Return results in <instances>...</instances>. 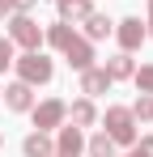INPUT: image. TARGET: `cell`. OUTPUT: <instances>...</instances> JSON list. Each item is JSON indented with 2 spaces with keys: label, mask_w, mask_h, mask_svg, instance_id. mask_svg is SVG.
Returning a JSON list of instances; mask_svg holds the SVG:
<instances>
[{
  "label": "cell",
  "mask_w": 153,
  "mask_h": 157,
  "mask_svg": "<svg viewBox=\"0 0 153 157\" xmlns=\"http://www.w3.org/2000/svg\"><path fill=\"white\" fill-rule=\"evenodd\" d=\"M132 115H136V123H153V94H140L132 102Z\"/></svg>",
  "instance_id": "17"
},
{
  "label": "cell",
  "mask_w": 153,
  "mask_h": 157,
  "mask_svg": "<svg viewBox=\"0 0 153 157\" xmlns=\"http://www.w3.org/2000/svg\"><path fill=\"white\" fill-rule=\"evenodd\" d=\"M9 13H13V4H9V0H0V21H4Z\"/></svg>",
  "instance_id": "23"
},
{
  "label": "cell",
  "mask_w": 153,
  "mask_h": 157,
  "mask_svg": "<svg viewBox=\"0 0 153 157\" xmlns=\"http://www.w3.org/2000/svg\"><path fill=\"white\" fill-rule=\"evenodd\" d=\"M115 149H119V144H115L106 132H94V136L85 140V153L89 157H115Z\"/></svg>",
  "instance_id": "16"
},
{
  "label": "cell",
  "mask_w": 153,
  "mask_h": 157,
  "mask_svg": "<svg viewBox=\"0 0 153 157\" xmlns=\"http://www.w3.org/2000/svg\"><path fill=\"white\" fill-rule=\"evenodd\" d=\"M13 59H17V55H13V43H9V38H0V72H9V68H13Z\"/></svg>",
  "instance_id": "19"
},
{
  "label": "cell",
  "mask_w": 153,
  "mask_h": 157,
  "mask_svg": "<svg viewBox=\"0 0 153 157\" xmlns=\"http://www.w3.org/2000/svg\"><path fill=\"white\" fill-rule=\"evenodd\" d=\"M102 72H106L111 81H132L136 64H132V55H128V51H119V55H111V59L102 64Z\"/></svg>",
  "instance_id": "13"
},
{
  "label": "cell",
  "mask_w": 153,
  "mask_h": 157,
  "mask_svg": "<svg viewBox=\"0 0 153 157\" xmlns=\"http://www.w3.org/2000/svg\"><path fill=\"white\" fill-rule=\"evenodd\" d=\"M115 38H119V47L132 55L149 34H145V21H140V17H124V21H115Z\"/></svg>",
  "instance_id": "5"
},
{
  "label": "cell",
  "mask_w": 153,
  "mask_h": 157,
  "mask_svg": "<svg viewBox=\"0 0 153 157\" xmlns=\"http://www.w3.org/2000/svg\"><path fill=\"white\" fill-rule=\"evenodd\" d=\"M132 153L136 157H153V136H140V140L132 144Z\"/></svg>",
  "instance_id": "20"
},
{
  "label": "cell",
  "mask_w": 153,
  "mask_h": 157,
  "mask_svg": "<svg viewBox=\"0 0 153 157\" xmlns=\"http://www.w3.org/2000/svg\"><path fill=\"white\" fill-rule=\"evenodd\" d=\"M9 43L13 47H26V51H38L43 47V26L30 13H13L9 17Z\"/></svg>",
  "instance_id": "3"
},
{
  "label": "cell",
  "mask_w": 153,
  "mask_h": 157,
  "mask_svg": "<svg viewBox=\"0 0 153 157\" xmlns=\"http://www.w3.org/2000/svg\"><path fill=\"white\" fill-rule=\"evenodd\" d=\"M111 85H115V81L106 77L102 68H85V72H81V94H85V98H102Z\"/></svg>",
  "instance_id": "11"
},
{
  "label": "cell",
  "mask_w": 153,
  "mask_h": 157,
  "mask_svg": "<svg viewBox=\"0 0 153 157\" xmlns=\"http://www.w3.org/2000/svg\"><path fill=\"white\" fill-rule=\"evenodd\" d=\"M0 149H4V136H0Z\"/></svg>",
  "instance_id": "24"
},
{
  "label": "cell",
  "mask_w": 153,
  "mask_h": 157,
  "mask_svg": "<svg viewBox=\"0 0 153 157\" xmlns=\"http://www.w3.org/2000/svg\"><path fill=\"white\" fill-rule=\"evenodd\" d=\"M9 4H13V13H30V9H34L38 0H9Z\"/></svg>",
  "instance_id": "21"
},
{
  "label": "cell",
  "mask_w": 153,
  "mask_h": 157,
  "mask_svg": "<svg viewBox=\"0 0 153 157\" xmlns=\"http://www.w3.org/2000/svg\"><path fill=\"white\" fill-rule=\"evenodd\" d=\"M145 34L153 38V0H149V21H145Z\"/></svg>",
  "instance_id": "22"
},
{
  "label": "cell",
  "mask_w": 153,
  "mask_h": 157,
  "mask_svg": "<svg viewBox=\"0 0 153 157\" xmlns=\"http://www.w3.org/2000/svg\"><path fill=\"white\" fill-rule=\"evenodd\" d=\"M128 157H136V153H128Z\"/></svg>",
  "instance_id": "25"
},
{
  "label": "cell",
  "mask_w": 153,
  "mask_h": 157,
  "mask_svg": "<svg viewBox=\"0 0 153 157\" xmlns=\"http://www.w3.org/2000/svg\"><path fill=\"white\" fill-rule=\"evenodd\" d=\"M60 136H55V157H81L85 153V136H81V128H73V123H60Z\"/></svg>",
  "instance_id": "6"
},
{
  "label": "cell",
  "mask_w": 153,
  "mask_h": 157,
  "mask_svg": "<svg viewBox=\"0 0 153 157\" xmlns=\"http://www.w3.org/2000/svg\"><path fill=\"white\" fill-rule=\"evenodd\" d=\"M13 68H17V81H26V85H47L51 77H55V64H51L43 51H26L13 59Z\"/></svg>",
  "instance_id": "2"
},
{
  "label": "cell",
  "mask_w": 153,
  "mask_h": 157,
  "mask_svg": "<svg viewBox=\"0 0 153 157\" xmlns=\"http://www.w3.org/2000/svg\"><path fill=\"white\" fill-rule=\"evenodd\" d=\"M76 38V30H73V21H51L47 30H43V43H51L55 51H64L68 43Z\"/></svg>",
  "instance_id": "12"
},
{
  "label": "cell",
  "mask_w": 153,
  "mask_h": 157,
  "mask_svg": "<svg viewBox=\"0 0 153 157\" xmlns=\"http://www.w3.org/2000/svg\"><path fill=\"white\" fill-rule=\"evenodd\" d=\"M55 9H60V21H85L94 13L89 0H55Z\"/></svg>",
  "instance_id": "15"
},
{
  "label": "cell",
  "mask_w": 153,
  "mask_h": 157,
  "mask_svg": "<svg viewBox=\"0 0 153 157\" xmlns=\"http://www.w3.org/2000/svg\"><path fill=\"white\" fill-rule=\"evenodd\" d=\"M64 59H68V64H73L76 72H85V68H94V43H89V38H81V34H76L73 43H68V47H64Z\"/></svg>",
  "instance_id": "7"
},
{
  "label": "cell",
  "mask_w": 153,
  "mask_h": 157,
  "mask_svg": "<svg viewBox=\"0 0 153 157\" xmlns=\"http://www.w3.org/2000/svg\"><path fill=\"white\" fill-rule=\"evenodd\" d=\"M22 153L26 157H55V140H51V132H30V136H26L22 140Z\"/></svg>",
  "instance_id": "10"
},
{
  "label": "cell",
  "mask_w": 153,
  "mask_h": 157,
  "mask_svg": "<svg viewBox=\"0 0 153 157\" xmlns=\"http://www.w3.org/2000/svg\"><path fill=\"white\" fill-rule=\"evenodd\" d=\"M132 81H136L140 94H153V64H140V68L132 72Z\"/></svg>",
  "instance_id": "18"
},
{
  "label": "cell",
  "mask_w": 153,
  "mask_h": 157,
  "mask_svg": "<svg viewBox=\"0 0 153 157\" xmlns=\"http://www.w3.org/2000/svg\"><path fill=\"white\" fill-rule=\"evenodd\" d=\"M30 115H34V128L38 132H55L64 123V115H68V102H60V98H47V102L30 106Z\"/></svg>",
  "instance_id": "4"
},
{
  "label": "cell",
  "mask_w": 153,
  "mask_h": 157,
  "mask_svg": "<svg viewBox=\"0 0 153 157\" xmlns=\"http://www.w3.org/2000/svg\"><path fill=\"white\" fill-rule=\"evenodd\" d=\"M64 119H68V123H73V128H94V123H98V106H94V98H76L73 106H68V115H64Z\"/></svg>",
  "instance_id": "9"
},
{
  "label": "cell",
  "mask_w": 153,
  "mask_h": 157,
  "mask_svg": "<svg viewBox=\"0 0 153 157\" xmlns=\"http://www.w3.org/2000/svg\"><path fill=\"white\" fill-rule=\"evenodd\" d=\"M106 34H115V21H111L106 13H89V17H85V38H89V43H102Z\"/></svg>",
  "instance_id": "14"
},
{
  "label": "cell",
  "mask_w": 153,
  "mask_h": 157,
  "mask_svg": "<svg viewBox=\"0 0 153 157\" xmlns=\"http://www.w3.org/2000/svg\"><path fill=\"white\" fill-rule=\"evenodd\" d=\"M0 98H4V106H9V110H17V115H22V110H30V106H34V85L13 81L9 89H0Z\"/></svg>",
  "instance_id": "8"
},
{
  "label": "cell",
  "mask_w": 153,
  "mask_h": 157,
  "mask_svg": "<svg viewBox=\"0 0 153 157\" xmlns=\"http://www.w3.org/2000/svg\"><path fill=\"white\" fill-rule=\"evenodd\" d=\"M102 132H106L115 144H136V115H132V106H106Z\"/></svg>",
  "instance_id": "1"
}]
</instances>
